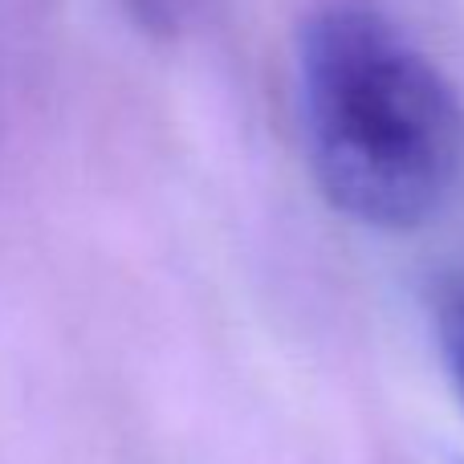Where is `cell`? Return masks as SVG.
Instances as JSON below:
<instances>
[{
	"instance_id": "6da1fadb",
	"label": "cell",
	"mask_w": 464,
	"mask_h": 464,
	"mask_svg": "<svg viewBox=\"0 0 464 464\" xmlns=\"http://www.w3.org/2000/svg\"><path fill=\"white\" fill-rule=\"evenodd\" d=\"M297 106L314 184L338 217L416 232L464 184V102L383 13L326 5L297 33Z\"/></svg>"
},
{
	"instance_id": "7a4b0ae2",
	"label": "cell",
	"mask_w": 464,
	"mask_h": 464,
	"mask_svg": "<svg viewBox=\"0 0 464 464\" xmlns=\"http://www.w3.org/2000/svg\"><path fill=\"white\" fill-rule=\"evenodd\" d=\"M432 322H436V346H440L444 371H449L452 387H457L464 403V277L440 285L432 305Z\"/></svg>"
},
{
	"instance_id": "3957f363",
	"label": "cell",
	"mask_w": 464,
	"mask_h": 464,
	"mask_svg": "<svg viewBox=\"0 0 464 464\" xmlns=\"http://www.w3.org/2000/svg\"><path fill=\"white\" fill-rule=\"evenodd\" d=\"M130 13L147 24V29H176L184 0H130Z\"/></svg>"
}]
</instances>
